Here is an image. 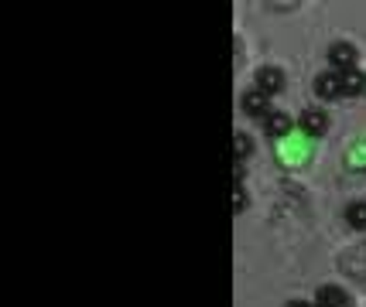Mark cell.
I'll return each instance as SVG.
<instances>
[{"label":"cell","mask_w":366,"mask_h":307,"mask_svg":"<svg viewBox=\"0 0 366 307\" xmlns=\"http://www.w3.org/2000/svg\"><path fill=\"white\" fill-rule=\"evenodd\" d=\"M233 144H236V147H233V157H236V164H240V161H243V157L253 151V147H250V137L236 133V137H233Z\"/></svg>","instance_id":"30bf717a"},{"label":"cell","mask_w":366,"mask_h":307,"mask_svg":"<svg viewBox=\"0 0 366 307\" xmlns=\"http://www.w3.org/2000/svg\"><path fill=\"white\" fill-rule=\"evenodd\" d=\"M233 208L243 212V184H236V192H233Z\"/></svg>","instance_id":"8fae6325"},{"label":"cell","mask_w":366,"mask_h":307,"mask_svg":"<svg viewBox=\"0 0 366 307\" xmlns=\"http://www.w3.org/2000/svg\"><path fill=\"white\" fill-rule=\"evenodd\" d=\"M315 307H339V304H322V301H319V304H315Z\"/></svg>","instance_id":"4fadbf2b"},{"label":"cell","mask_w":366,"mask_h":307,"mask_svg":"<svg viewBox=\"0 0 366 307\" xmlns=\"http://www.w3.org/2000/svg\"><path fill=\"white\" fill-rule=\"evenodd\" d=\"M264 130H267V137H284L291 130V116L288 113H267L264 116Z\"/></svg>","instance_id":"8992f818"},{"label":"cell","mask_w":366,"mask_h":307,"mask_svg":"<svg viewBox=\"0 0 366 307\" xmlns=\"http://www.w3.org/2000/svg\"><path fill=\"white\" fill-rule=\"evenodd\" d=\"M339 82H343V96H363L366 75L360 68H353V72H343V75H339Z\"/></svg>","instance_id":"5b68a950"},{"label":"cell","mask_w":366,"mask_h":307,"mask_svg":"<svg viewBox=\"0 0 366 307\" xmlns=\"http://www.w3.org/2000/svg\"><path fill=\"white\" fill-rule=\"evenodd\" d=\"M301 130L305 133H312V137H322V133L329 130V116L322 110H308V113H301Z\"/></svg>","instance_id":"277c9868"},{"label":"cell","mask_w":366,"mask_h":307,"mask_svg":"<svg viewBox=\"0 0 366 307\" xmlns=\"http://www.w3.org/2000/svg\"><path fill=\"white\" fill-rule=\"evenodd\" d=\"M243 110L250 113V116H267V92L264 89H250L243 96Z\"/></svg>","instance_id":"52a82bcc"},{"label":"cell","mask_w":366,"mask_h":307,"mask_svg":"<svg viewBox=\"0 0 366 307\" xmlns=\"http://www.w3.org/2000/svg\"><path fill=\"white\" fill-rule=\"evenodd\" d=\"M288 307H315V304H305V301H291Z\"/></svg>","instance_id":"7c38bea8"},{"label":"cell","mask_w":366,"mask_h":307,"mask_svg":"<svg viewBox=\"0 0 366 307\" xmlns=\"http://www.w3.org/2000/svg\"><path fill=\"white\" fill-rule=\"evenodd\" d=\"M315 92L322 99H339L343 96V82H339V72H322L315 79Z\"/></svg>","instance_id":"7a4b0ae2"},{"label":"cell","mask_w":366,"mask_h":307,"mask_svg":"<svg viewBox=\"0 0 366 307\" xmlns=\"http://www.w3.org/2000/svg\"><path fill=\"white\" fill-rule=\"evenodd\" d=\"M356 62H360V55H356L353 44H332V51H329V65L336 68L339 75H343V72H353Z\"/></svg>","instance_id":"6da1fadb"},{"label":"cell","mask_w":366,"mask_h":307,"mask_svg":"<svg viewBox=\"0 0 366 307\" xmlns=\"http://www.w3.org/2000/svg\"><path fill=\"white\" fill-rule=\"evenodd\" d=\"M319 301H322V304H339V307H349V301H346V294L339 290V287H322V290H319Z\"/></svg>","instance_id":"9c48e42d"},{"label":"cell","mask_w":366,"mask_h":307,"mask_svg":"<svg viewBox=\"0 0 366 307\" xmlns=\"http://www.w3.org/2000/svg\"><path fill=\"white\" fill-rule=\"evenodd\" d=\"M257 82H260L257 89H264L267 96H274V92H281V89H284V72H281V68H271V65H267V68H260Z\"/></svg>","instance_id":"3957f363"},{"label":"cell","mask_w":366,"mask_h":307,"mask_svg":"<svg viewBox=\"0 0 366 307\" xmlns=\"http://www.w3.org/2000/svg\"><path fill=\"white\" fill-rule=\"evenodd\" d=\"M346 219L353 229H366V201H353L349 208H346Z\"/></svg>","instance_id":"ba28073f"}]
</instances>
